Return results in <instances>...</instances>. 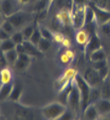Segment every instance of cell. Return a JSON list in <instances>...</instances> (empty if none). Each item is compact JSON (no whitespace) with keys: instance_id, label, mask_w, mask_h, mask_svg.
I'll list each match as a JSON object with an SVG mask.
<instances>
[{"instance_id":"39","label":"cell","mask_w":110,"mask_h":120,"mask_svg":"<svg viewBox=\"0 0 110 120\" xmlns=\"http://www.w3.org/2000/svg\"><path fill=\"white\" fill-rule=\"evenodd\" d=\"M64 52L69 56V58L71 59L72 60H73L75 59V52L71 50V49H69V48H65V50H64Z\"/></svg>"},{"instance_id":"44","label":"cell","mask_w":110,"mask_h":120,"mask_svg":"<svg viewBox=\"0 0 110 120\" xmlns=\"http://www.w3.org/2000/svg\"><path fill=\"white\" fill-rule=\"evenodd\" d=\"M5 20H6V18H5V16L3 14L2 11H1V9H0V26L2 25V23H3Z\"/></svg>"},{"instance_id":"43","label":"cell","mask_w":110,"mask_h":120,"mask_svg":"<svg viewBox=\"0 0 110 120\" xmlns=\"http://www.w3.org/2000/svg\"><path fill=\"white\" fill-rule=\"evenodd\" d=\"M86 0H72V5H78V4H83Z\"/></svg>"},{"instance_id":"42","label":"cell","mask_w":110,"mask_h":120,"mask_svg":"<svg viewBox=\"0 0 110 120\" xmlns=\"http://www.w3.org/2000/svg\"><path fill=\"white\" fill-rule=\"evenodd\" d=\"M7 65H8V63H7V61L5 60L4 56L3 55L2 57H0V69L7 67Z\"/></svg>"},{"instance_id":"1","label":"cell","mask_w":110,"mask_h":120,"mask_svg":"<svg viewBox=\"0 0 110 120\" xmlns=\"http://www.w3.org/2000/svg\"><path fill=\"white\" fill-rule=\"evenodd\" d=\"M67 110V106L61 101L52 102L45 105L41 109L42 116L48 120L60 119L61 116Z\"/></svg>"},{"instance_id":"49","label":"cell","mask_w":110,"mask_h":120,"mask_svg":"<svg viewBox=\"0 0 110 120\" xmlns=\"http://www.w3.org/2000/svg\"><path fill=\"white\" fill-rule=\"evenodd\" d=\"M50 1H54V0H50Z\"/></svg>"},{"instance_id":"40","label":"cell","mask_w":110,"mask_h":120,"mask_svg":"<svg viewBox=\"0 0 110 120\" xmlns=\"http://www.w3.org/2000/svg\"><path fill=\"white\" fill-rule=\"evenodd\" d=\"M61 45H63L64 48H70L71 45H72V43H71V40L68 38H64V39L63 40V42L61 43Z\"/></svg>"},{"instance_id":"33","label":"cell","mask_w":110,"mask_h":120,"mask_svg":"<svg viewBox=\"0 0 110 120\" xmlns=\"http://www.w3.org/2000/svg\"><path fill=\"white\" fill-rule=\"evenodd\" d=\"M108 1L109 0H90V3L101 8H107Z\"/></svg>"},{"instance_id":"46","label":"cell","mask_w":110,"mask_h":120,"mask_svg":"<svg viewBox=\"0 0 110 120\" xmlns=\"http://www.w3.org/2000/svg\"><path fill=\"white\" fill-rule=\"evenodd\" d=\"M42 1H44V2H47V3H48V1H50V0H42Z\"/></svg>"},{"instance_id":"18","label":"cell","mask_w":110,"mask_h":120,"mask_svg":"<svg viewBox=\"0 0 110 120\" xmlns=\"http://www.w3.org/2000/svg\"><path fill=\"white\" fill-rule=\"evenodd\" d=\"M4 56L9 65H14L17 60H18V58H19V53L17 52V51L14 48L13 50L4 52Z\"/></svg>"},{"instance_id":"47","label":"cell","mask_w":110,"mask_h":120,"mask_svg":"<svg viewBox=\"0 0 110 120\" xmlns=\"http://www.w3.org/2000/svg\"><path fill=\"white\" fill-rule=\"evenodd\" d=\"M0 115H1V107H0Z\"/></svg>"},{"instance_id":"20","label":"cell","mask_w":110,"mask_h":120,"mask_svg":"<svg viewBox=\"0 0 110 120\" xmlns=\"http://www.w3.org/2000/svg\"><path fill=\"white\" fill-rule=\"evenodd\" d=\"M21 94H22V87H21V86L19 85V84H14L9 100L13 101H18L21 98Z\"/></svg>"},{"instance_id":"12","label":"cell","mask_w":110,"mask_h":120,"mask_svg":"<svg viewBox=\"0 0 110 120\" xmlns=\"http://www.w3.org/2000/svg\"><path fill=\"white\" fill-rule=\"evenodd\" d=\"M55 19L56 22L62 27H66V26L70 25L71 22H72V17H71V12L68 11H59L55 15Z\"/></svg>"},{"instance_id":"7","label":"cell","mask_w":110,"mask_h":120,"mask_svg":"<svg viewBox=\"0 0 110 120\" xmlns=\"http://www.w3.org/2000/svg\"><path fill=\"white\" fill-rule=\"evenodd\" d=\"M6 19L13 24L15 30H21L22 28L28 25V22H30V15H28L27 13H23L21 11H19L18 13H14L12 16L6 18Z\"/></svg>"},{"instance_id":"11","label":"cell","mask_w":110,"mask_h":120,"mask_svg":"<svg viewBox=\"0 0 110 120\" xmlns=\"http://www.w3.org/2000/svg\"><path fill=\"white\" fill-rule=\"evenodd\" d=\"M94 105L96 106L97 109L99 112L100 116H107L110 114V100L108 99H99L94 102Z\"/></svg>"},{"instance_id":"3","label":"cell","mask_w":110,"mask_h":120,"mask_svg":"<svg viewBox=\"0 0 110 120\" xmlns=\"http://www.w3.org/2000/svg\"><path fill=\"white\" fill-rule=\"evenodd\" d=\"M71 17H72L71 25L73 27V29L77 30L83 29L86 23V5L84 4L73 5L72 10L71 11Z\"/></svg>"},{"instance_id":"19","label":"cell","mask_w":110,"mask_h":120,"mask_svg":"<svg viewBox=\"0 0 110 120\" xmlns=\"http://www.w3.org/2000/svg\"><path fill=\"white\" fill-rule=\"evenodd\" d=\"M89 60L91 62H95V61H99V60H106V54L104 49L101 48V49H98L97 51L91 52L89 55Z\"/></svg>"},{"instance_id":"16","label":"cell","mask_w":110,"mask_h":120,"mask_svg":"<svg viewBox=\"0 0 110 120\" xmlns=\"http://www.w3.org/2000/svg\"><path fill=\"white\" fill-rule=\"evenodd\" d=\"M89 37L90 35L87 30L84 29H80L77 30L76 34H75V41L78 45L85 46V45L89 41Z\"/></svg>"},{"instance_id":"30","label":"cell","mask_w":110,"mask_h":120,"mask_svg":"<svg viewBox=\"0 0 110 120\" xmlns=\"http://www.w3.org/2000/svg\"><path fill=\"white\" fill-rule=\"evenodd\" d=\"M38 28H39V30H40L42 38L48 39V40L52 39V31L51 30H49L47 28L44 27V26H38Z\"/></svg>"},{"instance_id":"45","label":"cell","mask_w":110,"mask_h":120,"mask_svg":"<svg viewBox=\"0 0 110 120\" xmlns=\"http://www.w3.org/2000/svg\"><path fill=\"white\" fill-rule=\"evenodd\" d=\"M19 1V3L21 4V5H24V4H28L29 2H30V0H18Z\"/></svg>"},{"instance_id":"28","label":"cell","mask_w":110,"mask_h":120,"mask_svg":"<svg viewBox=\"0 0 110 120\" xmlns=\"http://www.w3.org/2000/svg\"><path fill=\"white\" fill-rule=\"evenodd\" d=\"M42 38V36H41V33H40V30H39V28L38 27H36L35 28V30H34L33 34L31 36V38H30V42H32L34 45H38V42L40 41V39Z\"/></svg>"},{"instance_id":"31","label":"cell","mask_w":110,"mask_h":120,"mask_svg":"<svg viewBox=\"0 0 110 120\" xmlns=\"http://www.w3.org/2000/svg\"><path fill=\"white\" fill-rule=\"evenodd\" d=\"M64 38L65 37L59 31H52V39L55 41V43L61 44L64 39Z\"/></svg>"},{"instance_id":"14","label":"cell","mask_w":110,"mask_h":120,"mask_svg":"<svg viewBox=\"0 0 110 120\" xmlns=\"http://www.w3.org/2000/svg\"><path fill=\"white\" fill-rule=\"evenodd\" d=\"M23 45L25 48V52L30 56H34V57L42 56V52L38 49V47L36 45H34L32 42H30V40H24Z\"/></svg>"},{"instance_id":"36","label":"cell","mask_w":110,"mask_h":120,"mask_svg":"<svg viewBox=\"0 0 110 120\" xmlns=\"http://www.w3.org/2000/svg\"><path fill=\"white\" fill-rule=\"evenodd\" d=\"M59 60H60V61H61V63L63 65H68L72 61V60L69 58V56H68L65 52H63V53L60 55Z\"/></svg>"},{"instance_id":"34","label":"cell","mask_w":110,"mask_h":120,"mask_svg":"<svg viewBox=\"0 0 110 120\" xmlns=\"http://www.w3.org/2000/svg\"><path fill=\"white\" fill-rule=\"evenodd\" d=\"M18 59H20L26 63L30 64V61H31V56L30 54H28L27 52H22V53H19V58Z\"/></svg>"},{"instance_id":"32","label":"cell","mask_w":110,"mask_h":120,"mask_svg":"<svg viewBox=\"0 0 110 120\" xmlns=\"http://www.w3.org/2000/svg\"><path fill=\"white\" fill-rule=\"evenodd\" d=\"M29 65L30 64H28V63L24 62L23 60L18 59L17 61L15 62V64H14V67H15L16 69H18V70H20V71H23V70H25V69L28 68V66H29Z\"/></svg>"},{"instance_id":"6","label":"cell","mask_w":110,"mask_h":120,"mask_svg":"<svg viewBox=\"0 0 110 120\" xmlns=\"http://www.w3.org/2000/svg\"><path fill=\"white\" fill-rule=\"evenodd\" d=\"M90 7L93 9L95 14V22L96 24L101 26L110 22V11L107 8H101L93 4H89Z\"/></svg>"},{"instance_id":"23","label":"cell","mask_w":110,"mask_h":120,"mask_svg":"<svg viewBox=\"0 0 110 120\" xmlns=\"http://www.w3.org/2000/svg\"><path fill=\"white\" fill-rule=\"evenodd\" d=\"M15 46H16V45L11 39V38L8 39H5L4 41H2L1 44H0V49L4 52L10 51V50H13V49L15 48Z\"/></svg>"},{"instance_id":"2","label":"cell","mask_w":110,"mask_h":120,"mask_svg":"<svg viewBox=\"0 0 110 120\" xmlns=\"http://www.w3.org/2000/svg\"><path fill=\"white\" fill-rule=\"evenodd\" d=\"M74 83L76 85L77 88L79 90L80 96V107L81 110L83 111L86 107L89 104V95H90V90L91 86L86 82L82 75L77 74L74 77Z\"/></svg>"},{"instance_id":"41","label":"cell","mask_w":110,"mask_h":120,"mask_svg":"<svg viewBox=\"0 0 110 120\" xmlns=\"http://www.w3.org/2000/svg\"><path fill=\"white\" fill-rule=\"evenodd\" d=\"M15 50L17 51L18 53H22V52H25V48H24V45H23V43L21 44H18L15 46Z\"/></svg>"},{"instance_id":"4","label":"cell","mask_w":110,"mask_h":120,"mask_svg":"<svg viewBox=\"0 0 110 120\" xmlns=\"http://www.w3.org/2000/svg\"><path fill=\"white\" fill-rule=\"evenodd\" d=\"M82 77L91 87H100L104 82L99 73L93 67H89L85 69L82 74Z\"/></svg>"},{"instance_id":"13","label":"cell","mask_w":110,"mask_h":120,"mask_svg":"<svg viewBox=\"0 0 110 120\" xmlns=\"http://www.w3.org/2000/svg\"><path fill=\"white\" fill-rule=\"evenodd\" d=\"M83 116L85 119L89 120H96L100 117V114L97 109L94 103H89L83 110Z\"/></svg>"},{"instance_id":"9","label":"cell","mask_w":110,"mask_h":120,"mask_svg":"<svg viewBox=\"0 0 110 120\" xmlns=\"http://www.w3.org/2000/svg\"><path fill=\"white\" fill-rule=\"evenodd\" d=\"M85 53L89 55L91 52L97 51L98 49H101L102 47V42L99 37L97 36L96 33H93L92 35H90L89 39L88 41V43L85 45Z\"/></svg>"},{"instance_id":"17","label":"cell","mask_w":110,"mask_h":120,"mask_svg":"<svg viewBox=\"0 0 110 120\" xmlns=\"http://www.w3.org/2000/svg\"><path fill=\"white\" fill-rule=\"evenodd\" d=\"M13 85H14V82L1 86L0 87V101H4L10 98V95L12 94L13 88Z\"/></svg>"},{"instance_id":"35","label":"cell","mask_w":110,"mask_h":120,"mask_svg":"<svg viewBox=\"0 0 110 120\" xmlns=\"http://www.w3.org/2000/svg\"><path fill=\"white\" fill-rule=\"evenodd\" d=\"M74 115H73V113H72L71 110H69L67 109V110L63 113V115L61 116V117H60V119L62 120H72L74 118Z\"/></svg>"},{"instance_id":"21","label":"cell","mask_w":110,"mask_h":120,"mask_svg":"<svg viewBox=\"0 0 110 120\" xmlns=\"http://www.w3.org/2000/svg\"><path fill=\"white\" fill-rule=\"evenodd\" d=\"M95 22V14H94L93 9L90 7V5H86V23L85 26L94 25Z\"/></svg>"},{"instance_id":"25","label":"cell","mask_w":110,"mask_h":120,"mask_svg":"<svg viewBox=\"0 0 110 120\" xmlns=\"http://www.w3.org/2000/svg\"><path fill=\"white\" fill-rule=\"evenodd\" d=\"M35 28H36V27L34 25L28 24V25H26L24 28L21 29V32H22V35H23L25 40H30V38H31L32 34H33L34 30H35Z\"/></svg>"},{"instance_id":"15","label":"cell","mask_w":110,"mask_h":120,"mask_svg":"<svg viewBox=\"0 0 110 120\" xmlns=\"http://www.w3.org/2000/svg\"><path fill=\"white\" fill-rule=\"evenodd\" d=\"M13 82V74L10 68L5 67L0 69V83L1 85H5Z\"/></svg>"},{"instance_id":"37","label":"cell","mask_w":110,"mask_h":120,"mask_svg":"<svg viewBox=\"0 0 110 120\" xmlns=\"http://www.w3.org/2000/svg\"><path fill=\"white\" fill-rule=\"evenodd\" d=\"M100 30H101L102 33L104 35H106L107 37H110V24L109 22L108 23H106L104 25L100 26Z\"/></svg>"},{"instance_id":"10","label":"cell","mask_w":110,"mask_h":120,"mask_svg":"<svg viewBox=\"0 0 110 120\" xmlns=\"http://www.w3.org/2000/svg\"><path fill=\"white\" fill-rule=\"evenodd\" d=\"M92 67L99 73L100 77H102L103 80L107 79V77L110 74V69H109V64L107 62V60H102L99 61H95L92 62Z\"/></svg>"},{"instance_id":"8","label":"cell","mask_w":110,"mask_h":120,"mask_svg":"<svg viewBox=\"0 0 110 120\" xmlns=\"http://www.w3.org/2000/svg\"><path fill=\"white\" fill-rule=\"evenodd\" d=\"M67 103L71 106L72 109L74 112H78L81 110L80 93H79V90H78L74 81L72 83V88H71V90L69 92V94H68Z\"/></svg>"},{"instance_id":"22","label":"cell","mask_w":110,"mask_h":120,"mask_svg":"<svg viewBox=\"0 0 110 120\" xmlns=\"http://www.w3.org/2000/svg\"><path fill=\"white\" fill-rule=\"evenodd\" d=\"M100 88V93H101V98L108 99L110 100V82L108 79L104 80L103 84L101 85Z\"/></svg>"},{"instance_id":"5","label":"cell","mask_w":110,"mask_h":120,"mask_svg":"<svg viewBox=\"0 0 110 120\" xmlns=\"http://www.w3.org/2000/svg\"><path fill=\"white\" fill-rule=\"evenodd\" d=\"M0 9L5 18L21 11V4L18 0H0Z\"/></svg>"},{"instance_id":"26","label":"cell","mask_w":110,"mask_h":120,"mask_svg":"<svg viewBox=\"0 0 110 120\" xmlns=\"http://www.w3.org/2000/svg\"><path fill=\"white\" fill-rule=\"evenodd\" d=\"M11 39L15 43V45L23 43V41L25 40V39H24V37H23V35H22L21 30L14 31L13 34L11 35Z\"/></svg>"},{"instance_id":"27","label":"cell","mask_w":110,"mask_h":120,"mask_svg":"<svg viewBox=\"0 0 110 120\" xmlns=\"http://www.w3.org/2000/svg\"><path fill=\"white\" fill-rule=\"evenodd\" d=\"M38 47V49L40 50V51L44 52L47 51L51 46V40H48V39H46L42 38L40 39V41L38 42V45H37Z\"/></svg>"},{"instance_id":"48","label":"cell","mask_w":110,"mask_h":120,"mask_svg":"<svg viewBox=\"0 0 110 120\" xmlns=\"http://www.w3.org/2000/svg\"><path fill=\"white\" fill-rule=\"evenodd\" d=\"M1 86H2V85H1V83H0V87H1Z\"/></svg>"},{"instance_id":"24","label":"cell","mask_w":110,"mask_h":120,"mask_svg":"<svg viewBox=\"0 0 110 120\" xmlns=\"http://www.w3.org/2000/svg\"><path fill=\"white\" fill-rule=\"evenodd\" d=\"M101 99V93L99 87H91L89 95V103H94L97 100Z\"/></svg>"},{"instance_id":"38","label":"cell","mask_w":110,"mask_h":120,"mask_svg":"<svg viewBox=\"0 0 110 120\" xmlns=\"http://www.w3.org/2000/svg\"><path fill=\"white\" fill-rule=\"evenodd\" d=\"M0 38H1V40L4 41L5 39H8L11 38V35L7 33L5 30H4L1 27H0Z\"/></svg>"},{"instance_id":"29","label":"cell","mask_w":110,"mask_h":120,"mask_svg":"<svg viewBox=\"0 0 110 120\" xmlns=\"http://www.w3.org/2000/svg\"><path fill=\"white\" fill-rule=\"evenodd\" d=\"M0 27H1V28H2L4 30H5L7 33H9L10 35H12L13 32L16 30H15V28L13 27V24L9 22L7 19H6V20H5V21L2 23V25L0 26Z\"/></svg>"}]
</instances>
